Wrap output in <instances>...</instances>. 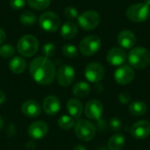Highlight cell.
Listing matches in <instances>:
<instances>
[{"label":"cell","instance_id":"cell-38","mask_svg":"<svg viewBox=\"0 0 150 150\" xmlns=\"http://www.w3.org/2000/svg\"><path fill=\"white\" fill-rule=\"evenodd\" d=\"M27 148L29 149L30 150H33L34 148H35V145L33 144V142H28V144H27Z\"/></svg>","mask_w":150,"mask_h":150},{"label":"cell","instance_id":"cell-27","mask_svg":"<svg viewBox=\"0 0 150 150\" xmlns=\"http://www.w3.org/2000/svg\"><path fill=\"white\" fill-rule=\"evenodd\" d=\"M50 2L51 0H27L28 4L37 11H42L47 9L49 6Z\"/></svg>","mask_w":150,"mask_h":150},{"label":"cell","instance_id":"cell-11","mask_svg":"<svg viewBox=\"0 0 150 150\" xmlns=\"http://www.w3.org/2000/svg\"><path fill=\"white\" fill-rule=\"evenodd\" d=\"M104 111L102 103L98 99H91L88 101L84 107V113L90 120H99Z\"/></svg>","mask_w":150,"mask_h":150},{"label":"cell","instance_id":"cell-14","mask_svg":"<svg viewBox=\"0 0 150 150\" xmlns=\"http://www.w3.org/2000/svg\"><path fill=\"white\" fill-rule=\"evenodd\" d=\"M48 127L44 121H36L32 123L27 130L28 135L34 140H40L47 135Z\"/></svg>","mask_w":150,"mask_h":150},{"label":"cell","instance_id":"cell-28","mask_svg":"<svg viewBox=\"0 0 150 150\" xmlns=\"http://www.w3.org/2000/svg\"><path fill=\"white\" fill-rule=\"evenodd\" d=\"M62 54L64 56L69 57V58H74L76 57L78 54V50L77 48L72 45V44H66L62 47Z\"/></svg>","mask_w":150,"mask_h":150},{"label":"cell","instance_id":"cell-29","mask_svg":"<svg viewBox=\"0 0 150 150\" xmlns=\"http://www.w3.org/2000/svg\"><path fill=\"white\" fill-rule=\"evenodd\" d=\"M15 54V48L10 44H4L0 47V56L3 58L12 57Z\"/></svg>","mask_w":150,"mask_h":150},{"label":"cell","instance_id":"cell-15","mask_svg":"<svg viewBox=\"0 0 150 150\" xmlns=\"http://www.w3.org/2000/svg\"><path fill=\"white\" fill-rule=\"evenodd\" d=\"M127 59L126 52L120 47H112L111 48L106 54L107 62L113 66L122 65Z\"/></svg>","mask_w":150,"mask_h":150},{"label":"cell","instance_id":"cell-25","mask_svg":"<svg viewBox=\"0 0 150 150\" xmlns=\"http://www.w3.org/2000/svg\"><path fill=\"white\" fill-rule=\"evenodd\" d=\"M58 126L63 130H70L75 126L74 119L68 115H63L58 120Z\"/></svg>","mask_w":150,"mask_h":150},{"label":"cell","instance_id":"cell-5","mask_svg":"<svg viewBox=\"0 0 150 150\" xmlns=\"http://www.w3.org/2000/svg\"><path fill=\"white\" fill-rule=\"evenodd\" d=\"M76 137L83 142H90L96 135L95 126L87 120H79L75 125Z\"/></svg>","mask_w":150,"mask_h":150},{"label":"cell","instance_id":"cell-22","mask_svg":"<svg viewBox=\"0 0 150 150\" xmlns=\"http://www.w3.org/2000/svg\"><path fill=\"white\" fill-rule=\"evenodd\" d=\"M126 139L120 134H113L108 141L109 150H121L125 146Z\"/></svg>","mask_w":150,"mask_h":150},{"label":"cell","instance_id":"cell-12","mask_svg":"<svg viewBox=\"0 0 150 150\" xmlns=\"http://www.w3.org/2000/svg\"><path fill=\"white\" fill-rule=\"evenodd\" d=\"M76 72L73 67L70 65L62 66L57 73V81L62 87L69 86L75 79Z\"/></svg>","mask_w":150,"mask_h":150},{"label":"cell","instance_id":"cell-40","mask_svg":"<svg viewBox=\"0 0 150 150\" xmlns=\"http://www.w3.org/2000/svg\"><path fill=\"white\" fill-rule=\"evenodd\" d=\"M145 4H147V5H150V0H145Z\"/></svg>","mask_w":150,"mask_h":150},{"label":"cell","instance_id":"cell-4","mask_svg":"<svg viewBox=\"0 0 150 150\" xmlns=\"http://www.w3.org/2000/svg\"><path fill=\"white\" fill-rule=\"evenodd\" d=\"M149 16V6L145 3H138L130 5L127 10V17L129 20L142 23L148 19Z\"/></svg>","mask_w":150,"mask_h":150},{"label":"cell","instance_id":"cell-34","mask_svg":"<svg viewBox=\"0 0 150 150\" xmlns=\"http://www.w3.org/2000/svg\"><path fill=\"white\" fill-rule=\"evenodd\" d=\"M119 100L121 104L127 105L131 101V97L127 92H122L119 95Z\"/></svg>","mask_w":150,"mask_h":150},{"label":"cell","instance_id":"cell-26","mask_svg":"<svg viewBox=\"0 0 150 150\" xmlns=\"http://www.w3.org/2000/svg\"><path fill=\"white\" fill-rule=\"evenodd\" d=\"M19 20L20 23L23 24L24 25H32L36 22L37 17L32 11H25L20 15Z\"/></svg>","mask_w":150,"mask_h":150},{"label":"cell","instance_id":"cell-32","mask_svg":"<svg viewBox=\"0 0 150 150\" xmlns=\"http://www.w3.org/2000/svg\"><path fill=\"white\" fill-rule=\"evenodd\" d=\"M110 128L114 131V132H118L121 129L122 127V123H121V120L117 118V117H113L110 120Z\"/></svg>","mask_w":150,"mask_h":150},{"label":"cell","instance_id":"cell-19","mask_svg":"<svg viewBox=\"0 0 150 150\" xmlns=\"http://www.w3.org/2000/svg\"><path fill=\"white\" fill-rule=\"evenodd\" d=\"M77 32H78L77 25L72 21L65 22L61 27V35L62 38L66 40H70L76 37Z\"/></svg>","mask_w":150,"mask_h":150},{"label":"cell","instance_id":"cell-10","mask_svg":"<svg viewBox=\"0 0 150 150\" xmlns=\"http://www.w3.org/2000/svg\"><path fill=\"white\" fill-rule=\"evenodd\" d=\"M134 78V71L132 67L128 65H122L119 67L114 72V79L117 83L120 85H127L130 83Z\"/></svg>","mask_w":150,"mask_h":150},{"label":"cell","instance_id":"cell-30","mask_svg":"<svg viewBox=\"0 0 150 150\" xmlns=\"http://www.w3.org/2000/svg\"><path fill=\"white\" fill-rule=\"evenodd\" d=\"M56 53V47L53 43H47L44 45L42 48V54L44 57L49 58L55 54Z\"/></svg>","mask_w":150,"mask_h":150},{"label":"cell","instance_id":"cell-8","mask_svg":"<svg viewBox=\"0 0 150 150\" xmlns=\"http://www.w3.org/2000/svg\"><path fill=\"white\" fill-rule=\"evenodd\" d=\"M79 25L86 31H91L95 29L100 22V16L95 11H86L78 16Z\"/></svg>","mask_w":150,"mask_h":150},{"label":"cell","instance_id":"cell-36","mask_svg":"<svg viewBox=\"0 0 150 150\" xmlns=\"http://www.w3.org/2000/svg\"><path fill=\"white\" fill-rule=\"evenodd\" d=\"M5 98H6L5 94H4L3 91H0V105H2L3 103H4Z\"/></svg>","mask_w":150,"mask_h":150},{"label":"cell","instance_id":"cell-23","mask_svg":"<svg viewBox=\"0 0 150 150\" xmlns=\"http://www.w3.org/2000/svg\"><path fill=\"white\" fill-rule=\"evenodd\" d=\"M148 111V106L144 102L135 101L131 103L129 106V112L134 116H143Z\"/></svg>","mask_w":150,"mask_h":150},{"label":"cell","instance_id":"cell-31","mask_svg":"<svg viewBox=\"0 0 150 150\" xmlns=\"http://www.w3.org/2000/svg\"><path fill=\"white\" fill-rule=\"evenodd\" d=\"M64 15L68 19L73 20V19H76L78 18V11L75 7L68 6L64 10Z\"/></svg>","mask_w":150,"mask_h":150},{"label":"cell","instance_id":"cell-24","mask_svg":"<svg viewBox=\"0 0 150 150\" xmlns=\"http://www.w3.org/2000/svg\"><path fill=\"white\" fill-rule=\"evenodd\" d=\"M91 92V86L85 82H79L73 87V94L77 98H85Z\"/></svg>","mask_w":150,"mask_h":150},{"label":"cell","instance_id":"cell-2","mask_svg":"<svg viewBox=\"0 0 150 150\" xmlns=\"http://www.w3.org/2000/svg\"><path fill=\"white\" fill-rule=\"evenodd\" d=\"M128 62L130 65L136 69H142L150 63L149 51L142 47L132 48L128 54Z\"/></svg>","mask_w":150,"mask_h":150},{"label":"cell","instance_id":"cell-20","mask_svg":"<svg viewBox=\"0 0 150 150\" xmlns=\"http://www.w3.org/2000/svg\"><path fill=\"white\" fill-rule=\"evenodd\" d=\"M67 110L72 118L78 119L83 112V105L78 99L70 98L67 102Z\"/></svg>","mask_w":150,"mask_h":150},{"label":"cell","instance_id":"cell-3","mask_svg":"<svg viewBox=\"0 0 150 150\" xmlns=\"http://www.w3.org/2000/svg\"><path fill=\"white\" fill-rule=\"evenodd\" d=\"M39 48V41L37 38L31 34H26L21 37L17 44L18 52L25 57L33 56Z\"/></svg>","mask_w":150,"mask_h":150},{"label":"cell","instance_id":"cell-37","mask_svg":"<svg viewBox=\"0 0 150 150\" xmlns=\"http://www.w3.org/2000/svg\"><path fill=\"white\" fill-rule=\"evenodd\" d=\"M73 150H87V149H86V148H85V147H83V146H82V145H77V146H76V147L74 148V149Z\"/></svg>","mask_w":150,"mask_h":150},{"label":"cell","instance_id":"cell-21","mask_svg":"<svg viewBox=\"0 0 150 150\" xmlns=\"http://www.w3.org/2000/svg\"><path fill=\"white\" fill-rule=\"evenodd\" d=\"M9 68L14 74H21L26 68L25 61L20 56H14L9 62Z\"/></svg>","mask_w":150,"mask_h":150},{"label":"cell","instance_id":"cell-18","mask_svg":"<svg viewBox=\"0 0 150 150\" xmlns=\"http://www.w3.org/2000/svg\"><path fill=\"white\" fill-rule=\"evenodd\" d=\"M21 111L26 117L35 118L38 117L41 112V107L40 104L35 100H27L23 103Z\"/></svg>","mask_w":150,"mask_h":150},{"label":"cell","instance_id":"cell-1","mask_svg":"<svg viewBox=\"0 0 150 150\" xmlns=\"http://www.w3.org/2000/svg\"><path fill=\"white\" fill-rule=\"evenodd\" d=\"M29 70L33 79L41 85L50 84L56 75L54 64L51 60L44 56L35 57L30 62Z\"/></svg>","mask_w":150,"mask_h":150},{"label":"cell","instance_id":"cell-35","mask_svg":"<svg viewBox=\"0 0 150 150\" xmlns=\"http://www.w3.org/2000/svg\"><path fill=\"white\" fill-rule=\"evenodd\" d=\"M5 40H6L5 32H4L2 28H0V44L4 43V42L5 41Z\"/></svg>","mask_w":150,"mask_h":150},{"label":"cell","instance_id":"cell-33","mask_svg":"<svg viewBox=\"0 0 150 150\" xmlns=\"http://www.w3.org/2000/svg\"><path fill=\"white\" fill-rule=\"evenodd\" d=\"M26 0H10V5L14 10H20L25 7Z\"/></svg>","mask_w":150,"mask_h":150},{"label":"cell","instance_id":"cell-17","mask_svg":"<svg viewBox=\"0 0 150 150\" xmlns=\"http://www.w3.org/2000/svg\"><path fill=\"white\" fill-rule=\"evenodd\" d=\"M60 108H61L60 100L55 96L53 95L47 96L43 101V110L49 116H54L56 113H58Z\"/></svg>","mask_w":150,"mask_h":150},{"label":"cell","instance_id":"cell-13","mask_svg":"<svg viewBox=\"0 0 150 150\" xmlns=\"http://www.w3.org/2000/svg\"><path fill=\"white\" fill-rule=\"evenodd\" d=\"M131 134L134 138L142 140L150 134V123L147 120H140L134 123L131 127Z\"/></svg>","mask_w":150,"mask_h":150},{"label":"cell","instance_id":"cell-6","mask_svg":"<svg viewBox=\"0 0 150 150\" xmlns=\"http://www.w3.org/2000/svg\"><path fill=\"white\" fill-rule=\"evenodd\" d=\"M40 26L47 32H55L61 25L60 17L54 11H46L39 18Z\"/></svg>","mask_w":150,"mask_h":150},{"label":"cell","instance_id":"cell-7","mask_svg":"<svg viewBox=\"0 0 150 150\" xmlns=\"http://www.w3.org/2000/svg\"><path fill=\"white\" fill-rule=\"evenodd\" d=\"M101 47V40L96 35H90L83 39L79 44V49L84 56L96 54Z\"/></svg>","mask_w":150,"mask_h":150},{"label":"cell","instance_id":"cell-9","mask_svg":"<svg viewBox=\"0 0 150 150\" xmlns=\"http://www.w3.org/2000/svg\"><path fill=\"white\" fill-rule=\"evenodd\" d=\"M84 76L91 83H99L105 76V69L98 62H91L86 66Z\"/></svg>","mask_w":150,"mask_h":150},{"label":"cell","instance_id":"cell-39","mask_svg":"<svg viewBox=\"0 0 150 150\" xmlns=\"http://www.w3.org/2000/svg\"><path fill=\"white\" fill-rule=\"evenodd\" d=\"M3 126H4V120L0 118V130L3 128Z\"/></svg>","mask_w":150,"mask_h":150},{"label":"cell","instance_id":"cell-41","mask_svg":"<svg viewBox=\"0 0 150 150\" xmlns=\"http://www.w3.org/2000/svg\"><path fill=\"white\" fill-rule=\"evenodd\" d=\"M97 150H108V149H97Z\"/></svg>","mask_w":150,"mask_h":150},{"label":"cell","instance_id":"cell-16","mask_svg":"<svg viewBox=\"0 0 150 150\" xmlns=\"http://www.w3.org/2000/svg\"><path fill=\"white\" fill-rule=\"evenodd\" d=\"M118 43L120 46L126 49L133 48L136 43L135 34L129 30L121 31L118 35Z\"/></svg>","mask_w":150,"mask_h":150}]
</instances>
